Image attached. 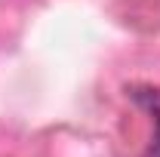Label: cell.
Segmentation results:
<instances>
[{"instance_id":"6da1fadb","label":"cell","mask_w":160,"mask_h":157,"mask_svg":"<svg viewBox=\"0 0 160 157\" xmlns=\"http://www.w3.org/2000/svg\"><path fill=\"white\" fill-rule=\"evenodd\" d=\"M129 99L139 102L151 114V123H154V139H151V148L145 157H160V86H132Z\"/></svg>"}]
</instances>
